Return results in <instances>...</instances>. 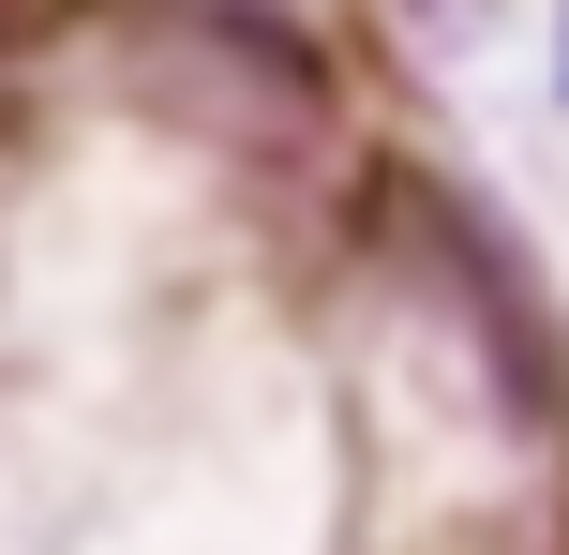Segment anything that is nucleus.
<instances>
[{"instance_id": "obj_1", "label": "nucleus", "mask_w": 569, "mask_h": 555, "mask_svg": "<svg viewBox=\"0 0 569 555\" xmlns=\"http://www.w3.org/2000/svg\"><path fill=\"white\" fill-rule=\"evenodd\" d=\"M46 16H60V0H0V60H16V46H30Z\"/></svg>"}, {"instance_id": "obj_2", "label": "nucleus", "mask_w": 569, "mask_h": 555, "mask_svg": "<svg viewBox=\"0 0 569 555\" xmlns=\"http://www.w3.org/2000/svg\"><path fill=\"white\" fill-rule=\"evenodd\" d=\"M555 76H569V30H555Z\"/></svg>"}]
</instances>
